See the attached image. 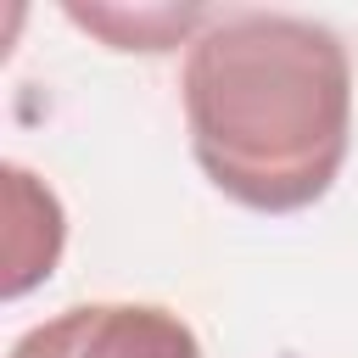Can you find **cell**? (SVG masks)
Returning a JSON list of instances; mask_svg holds the SVG:
<instances>
[{
	"instance_id": "cell-1",
	"label": "cell",
	"mask_w": 358,
	"mask_h": 358,
	"mask_svg": "<svg viewBox=\"0 0 358 358\" xmlns=\"http://www.w3.org/2000/svg\"><path fill=\"white\" fill-rule=\"evenodd\" d=\"M190 151L201 173L252 213L324 201L347 162L352 67L347 45L308 17H213L179 73Z\"/></svg>"
},
{
	"instance_id": "cell-2",
	"label": "cell",
	"mask_w": 358,
	"mask_h": 358,
	"mask_svg": "<svg viewBox=\"0 0 358 358\" xmlns=\"http://www.w3.org/2000/svg\"><path fill=\"white\" fill-rule=\"evenodd\" d=\"M11 358H201V341L157 302H78L22 330Z\"/></svg>"
},
{
	"instance_id": "cell-4",
	"label": "cell",
	"mask_w": 358,
	"mask_h": 358,
	"mask_svg": "<svg viewBox=\"0 0 358 358\" xmlns=\"http://www.w3.org/2000/svg\"><path fill=\"white\" fill-rule=\"evenodd\" d=\"M67 17L106 34L112 50H173V34L185 39V34H201L213 22V11H134V22H129L123 11H78V6Z\"/></svg>"
},
{
	"instance_id": "cell-3",
	"label": "cell",
	"mask_w": 358,
	"mask_h": 358,
	"mask_svg": "<svg viewBox=\"0 0 358 358\" xmlns=\"http://www.w3.org/2000/svg\"><path fill=\"white\" fill-rule=\"evenodd\" d=\"M0 185H6V268H0V291H6V302H17L39 280H50V268L62 257V241H67V218H62L56 190L39 185L28 168L6 162Z\"/></svg>"
}]
</instances>
